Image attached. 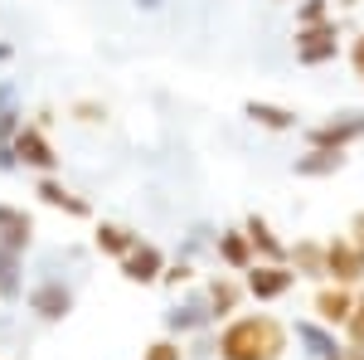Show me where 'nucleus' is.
<instances>
[{
  "mask_svg": "<svg viewBox=\"0 0 364 360\" xmlns=\"http://www.w3.org/2000/svg\"><path fill=\"white\" fill-rule=\"evenodd\" d=\"M287 341H291V331L277 317L252 312V317H228L219 341H214V356L219 360H282Z\"/></svg>",
  "mask_w": 364,
  "mask_h": 360,
  "instance_id": "f257e3e1",
  "label": "nucleus"
},
{
  "mask_svg": "<svg viewBox=\"0 0 364 360\" xmlns=\"http://www.w3.org/2000/svg\"><path fill=\"white\" fill-rule=\"evenodd\" d=\"M364 141V108H340L326 122L306 127V146H326V151H350Z\"/></svg>",
  "mask_w": 364,
  "mask_h": 360,
  "instance_id": "f03ea898",
  "label": "nucleus"
},
{
  "mask_svg": "<svg viewBox=\"0 0 364 360\" xmlns=\"http://www.w3.org/2000/svg\"><path fill=\"white\" fill-rule=\"evenodd\" d=\"M340 58V25L336 15L321 20V25H301L296 29V63L301 68H326Z\"/></svg>",
  "mask_w": 364,
  "mask_h": 360,
  "instance_id": "7ed1b4c3",
  "label": "nucleus"
},
{
  "mask_svg": "<svg viewBox=\"0 0 364 360\" xmlns=\"http://www.w3.org/2000/svg\"><path fill=\"white\" fill-rule=\"evenodd\" d=\"M10 146H15L20 170H39V175H54L58 170V151H54V141H49V132H44L39 122H25Z\"/></svg>",
  "mask_w": 364,
  "mask_h": 360,
  "instance_id": "20e7f679",
  "label": "nucleus"
},
{
  "mask_svg": "<svg viewBox=\"0 0 364 360\" xmlns=\"http://www.w3.org/2000/svg\"><path fill=\"white\" fill-rule=\"evenodd\" d=\"M296 287V268L291 263H252L243 273V292L252 302H282Z\"/></svg>",
  "mask_w": 364,
  "mask_h": 360,
  "instance_id": "39448f33",
  "label": "nucleus"
},
{
  "mask_svg": "<svg viewBox=\"0 0 364 360\" xmlns=\"http://www.w3.org/2000/svg\"><path fill=\"white\" fill-rule=\"evenodd\" d=\"M25 307L39 322H63V317L73 312V287H68L63 277H39L25 292Z\"/></svg>",
  "mask_w": 364,
  "mask_h": 360,
  "instance_id": "423d86ee",
  "label": "nucleus"
},
{
  "mask_svg": "<svg viewBox=\"0 0 364 360\" xmlns=\"http://www.w3.org/2000/svg\"><path fill=\"white\" fill-rule=\"evenodd\" d=\"M326 282H340V287H360L364 282V253L345 234L326 239Z\"/></svg>",
  "mask_w": 364,
  "mask_h": 360,
  "instance_id": "0eeeda50",
  "label": "nucleus"
},
{
  "mask_svg": "<svg viewBox=\"0 0 364 360\" xmlns=\"http://www.w3.org/2000/svg\"><path fill=\"white\" fill-rule=\"evenodd\" d=\"M170 258L161 244H151V239H141L132 253H122L117 258V268H122V277L127 282H141V287H151V282H161V268H166Z\"/></svg>",
  "mask_w": 364,
  "mask_h": 360,
  "instance_id": "6e6552de",
  "label": "nucleus"
},
{
  "mask_svg": "<svg viewBox=\"0 0 364 360\" xmlns=\"http://www.w3.org/2000/svg\"><path fill=\"white\" fill-rule=\"evenodd\" d=\"M355 302H360V292H355V287H340V282H326V287L316 292V302H311V317L340 331V326L350 322V312H355Z\"/></svg>",
  "mask_w": 364,
  "mask_h": 360,
  "instance_id": "1a4fd4ad",
  "label": "nucleus"
},
{
  "mask_svg": "<svg viewBox=\"0 0 364 360\" xmlns=\"http://www.w3.org/2000/svg\"><path fill=\"white\" fill-rule=\"evenodd\" d=\"M34 195H39V205H49V210L68 215V220H92V205H87L83 195H73L58 175H39L34 180Z\"/></svg>",
  "mask_w": 364,
  "mask_h": 360,
  "instance_id": "9d476101",
  "label": "nucleus"
},
{
  "mask_svg": "<svg viewBox=\"0 0 364 360\" xmlns=\"http://www.w3.org/2000/svg\"><path fill=\"white\" fill-rule=\"evenodd\" d=\"M209 322H214V312H209V297H204V292H190V297H180V302L166 312V331L170 336L204 331Z\"/></svg>",
  "mask_w": 364,
  "mask_h": 360,
  "instance_id": "9b49d317",
  "label": "nucleus"
},
{
  "mask_svg": "<svg viewBox=\"0 0 364 360\" xmlns=\"http://www.w3.org/2000/svg\"><path fill=\"white\" fill-rule=\"evenodd\" d=\"M291 336H296V346L311 351L316 360H336L340 351H345V341L336 336V326H326V322H316V317H301V322L291 326Z\"/></svg>",
  "mask_w": 364,
  "mask_h": 360,
  "instance_id": "f8f14e48",
  "label": "nucleus"
},
{
  "mask_svg": "<svg viewBox=\"0 0 364 360\" xmlns=\"http://www.w3.org/2000/svg\"><path fill=\"white\" fill-rule=\"evenodd\" d=\"M243 234H248L252 258H257V263H287V244L277 239V229H272L267 215H257V210H252L248 220H243Z\"/></svg>",
  "mask_w": 364,
  "mask_h": 360,
  "instance_id": "ddd939ff",
  "label": "nucleus"
},
{
  "mask_svg": "<svg viewBox=\"0 0 364 360\" xmlns=\"http://www.w3.org/2000/svg\"><path fill=\"white\" fill-rule=\"evenodd\" d=\"M214 258L224 263L228 273H248L252 263H257L248 234H243V224H238V229H214Z\"/></svg>",
  "mask_w": 364,
  "mask_h": 360,
  "instance_id": "4468645a",
  "label": "nucleus"
},
{
  "mask_svg": "<svg viewBox=\"0 0 364 360\" xmlns=\"http://www.w3.org/2000/svg\"><path fill=\"white\" fill-rule=\"evenodd\" d=\"M345 170V151H326V146H306L301 156H291V175L296 180H331Z\"/></svg>",
  "mask_w": 364,
  "mask_h": 360,
  "instance_id": "2eb2a0df",
  "label": "nucleus"
},
{
  "mask_svg": "<svg viewBox=\"0 0 364 360\" xmlns=\"http://www.w3.org/2000/svg\"><path fill=\"white\" fill-rule=\"evenodd\" d=\"M243 117H248L252 127H262V132H301V117L291 108H282V103H262V98H248L243 103Z\"/></svg>",
  "mask_w": 364,
  "mask_h": 360,
  "instance_id": "dca6fc26",
  "label": "nucleus"
},
{
  "mask_svg": "<svg viewBox=\"0 0 364 360\" xmlns=\"http://www.w3.org/2000/svg\"><path fill=\"white\" fill-rule=\"evenodd\" d=\"M92 244H97V253H102V258H122V253H132V249L141 244V234L132 229V224L97 220V229H92Z\"/></svg>",
  "mask_w": 364,
  "mask_h": 360,
  "instance_id": "f3484780",
  "label": "nucleus"
},
{
  "mask_svg": "<svg viewBox=\"0 0 364 360\" xmlns=\"http://www.w3.org/2000/svg\"><path fill=\"white\" fill-rule=\"evenodd\" d=\"M204 297H209L214 322H228V317L238 312V302H243V282H238V277H228V273H219V277H209V282H204Z\"/></svg>",
  "mask_w": 364,
  "mask_h": 360,
  "instance_id": "a211bd4d",
  "label": "nucleus"
},
{
  "mask_svg": "<svg viewBox=\"0 0 364 360\" xmlns=\"http://www.w3.org/2000/svg\"><path fill=\"white\" fill-rule=\"evenodd\" d=\"M287 263L296 268V277H326V239H296V244H287Z\"/></svg>",
  "mask_w": 364,
  "mask_h": 360,
  "instance_id": "6ab92c4d",
  "label": "nucleus"
},
{
  "mask_svg": "<svg viewBox=\"0 0 364 360\" xmlns=\"http://www.w3.org/2000/svg\"><path fill=\"white\" fill-rule=\"evenodd\" d=\"M29 239H34V220H29L20 205H5V200H0V244L25 253Z\"/></svg>",
  "mask_w": 364,
  "mask_h": 360,
  "instance_id": "aec40b11",
  "label": "nucleus"
},
{
  "mask_svg": "<svg viewBox=\"0 0 364 360\" xmlns=\"http://www.w3.org/2000/svg\"><path fill=\"white\" fill-rule=\"evenodd\" d=\"M0 302H25V253L0 244Z\"/></svg>",
  "mask_w": 364,
  "mask_h": 360,
  "instance_id": "412c9836",
  "label": "nucleus"
},
{
  "mask_svg": "<svg viewBox=\"0 0 364 360\" xmlns=\"http://www.w3.org/2000/svg\"><path fill=\"white\" fill-rule=\"evenodd\" d=\"M204 249H214V229H209V224H190V234H185V244H180L175 258H190V263H195Z\"/></svg>",
  "mask_w": 364,
  "mask_h": 360,
  "instance_id": "4be33fe9",
  "label": "nucleus"
},
{
  "mask_svg": "<svg viewBox=\"0 0 364 360\" xmlns=\"http://www.w3.org/2000/svg\"><path fill=\"white\" fill-rule=\"evenodd\" d=\"M195 277V263L190 258H170L166 268H161V287H185Z\"/></svg>",
  "mask_w": 364,
  "mask_h": 360,
  "instance_id": "5701e85b",
  "label": "nucleus"
},
{
  "mask_svg": "<svg viewBox=\"0 0 364 360\" xmlns=\"http://www.w3.org/2000/svg\"><path fill=\"white\" fill-rule=\"evenodd\" d=\"M340 331H345V346H350V351H364V297L355 302V312H350V322H345Z\"/></svg>",
  "mask_w": 364,
  "mask_h": 360,
  "instance_id": "b1692460",
  "label": "nucleus"
},
{
  "mask_svg": "<svg viewBox=\"0 0 364 360\" xmlns=\"http://www.w3.org/2000/svg\"><path fill=\"white\" fill-rule=\"evenodd\" d=\"M321 20H331V0H301V5H296V29L321 25Z\"/></svg>",
  "mask_w": 364,
  "mask_h": 360,
  "instance_id": "393cba45",
  "label": "nucleus"
},
{
  "mask_svg": "<svg viewBox=\"0 0 364 360\" xmlns=\"http://www.w3.org/2000/svg\"><path fill=\"white\" fill-rule=\"evenodd\" d=\"M141 360H185V351H180L175 336H161V341H151V346L141 351Z\"/></svg>",
  "mask_w": 364,
  "mask_h": 360,
  "instance_id": "a878e982",
  "label": "nucleus"
},
{
  "mask_svg": "<svg viewBox=\"0 0 364 360\" xmlns=\"http://www.w3.org/2000/svg\"><path fill=\"white\" fill-rule=\"evenodd\" d=\"M73 117L87 122V127H97V122H107V108H102L97 98H78V103H73Z\"/></svg>",
  "mask_w": 364,
  "mask_h": 360,
  "instance_id": "bb28decb",
  "label": "nucleus"
},
{
  "mask_svg": "<svg viewBox=\"0 0 364 360\" xmlns=\"http://www.w3.org/2000/svg\"><path fill=\"white\" fill-rule=\"evenodd\" d=\"M20 127H25V108H20V112H0V146H10Z\"/></svg>",
  "mask_w": 364,
  "mask_h": 360,
  "instance_id": "cd10ccee",
  "label": "nucleus"
},
{
  "mask_svg": "<svg viewBox=\"0 0 364 360\" xmlns=\"http://www.w3.org/2000/svg\"><path fill=\"white\" fill-rule=\"evenodd\" d=\"M0 112H20V83L0 78Z\"/></svg>",
  "mask_w": 364,
  "mask_h": 360,
  "instance_id": "c85d7f7f",
  "label": "nucleus"
},
{
  "mask_svg": "<svg viewBox=\"0 0 364 360\" xmlns=\"http://www.w3.org/2000/svg\"><path fill=\"white\" fill-rule=\"evenodd\" d=\"M345 239H350V244H355V249L364 253V210L355 215V220H350V229H345Z\"/></svg>",
  "mask_w": 364,
  "mask_h": 360,
  "instance_id": "c756f323",
  "label": "nucleus"
},
{
  "mask_svg": "<svg viewBox=\"0 0 364 360\" xmlns=\"http://www.w3.org/2000/svg\"><path fill=\"white\" fill-rule=\"evenodd\" d=\"M350 63H355V73H360V83H364V29L355 34V44H350Z\"/></svg>",
  "mask_w": 364,
  "mask_h": 360,
  "instance_id": "7c9ffc66",
  "label": "nucleus"
},
{
  "mask_svg": "<svg viewBox=\"0 0 364 360\" xmlns=\"http://www.w3.org/2000/svg\"><path fill=\"white\" fill-rule=\"evenodd\" d=\"M20 161H15V146H0V175H15Z\"/></svg>",
  "mask_w": 364,
  "mask_h": 360,
  "instance_id": "2f4dec72",
  "label": "nucleus"
},
{
  "mask_svg": "<svg viewBox=\"0 0 364 360\" xmlns=\"http://www.w3.org/2000/svg\"><path fill=\"white\" fill-rule=\"evenodd\" d=\"M132 5H136V10H146V15H156V10H161L166 0H132Z\"/></svg>",
  "mask_w": 364,
  "mask_h": 360,
  "instance_id": "473e14b6",
  "label": "nucleus"
},
{
  "mask_svg": "<svg viewBox=\"0 0 364 360\" xmlns=\"http://www.w3.org/2000/svg\"><path fill=\"white\" fill-rule=\"evenodd\" d=\"M10 58H15V44H5V39H0V68H5Z\"/></svg>",
  "mask_w": 364,
  "mask_h": 360,
  "instance_id": "72a5a7b5",
  "label": "nucleus"
},
{
  "mask_svg": "<svg viewBox=\"0 0 364 360\" xmlns=\"http://www.w3.org/2000/svg\"><path fill=\"white\" fill-rule=\"evenodd\" d=\"M336 360H364V351H350V346H345V351H340Z\"/></svg>",
  "mask_w": 364,
  "mask_h": 360,
  "instance_id": "f704fd0d",
  "label": "nucleus"
},
{
  "mask_svg": "<svg viewBox=\"0 0 364 360\" xmlns=\"http://www.w3.org/2000/svg\"><path fill=\"white\" fill-rule=\"evenodd\" d=\"M340 5H360V0H340Z\"/></svg>",
  "mask_w": 364,
  "mask_h": 360,
  "instance_id": "c9c22d12",
  "label": "nucleus"
},
{
  "mask_svg": "<svg viewBox=\"0 0 364 360\" xmlns=\"http://www.w3.org/2000/svg\"><path fill=\"white\" fill-rule=\"evenodd\" d=\"M355 292H360V297H364V282H360V287H355Z\"/></svg>",
  "mask_w": 364,
  "mask_h": 360,
  "instance_id": "e433bc0d",
  "label": "nucleus"
}]
</instances>
